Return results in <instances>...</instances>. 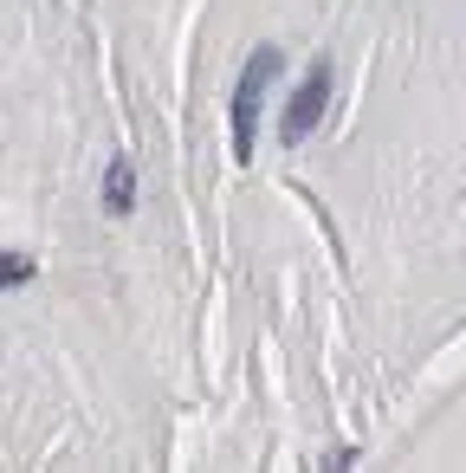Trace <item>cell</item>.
Wrapping results in <instances>:
<instances>
[{"label":"cell","mask_w":466,"mask_h":473,"mask_svg":"<svg viewBox=\"0 0 466 473\" xmlns=\"http://www.w3.org/2000/svg\"><path fill=\"white\" fill-rule=\"evenodd\" d=\"M285 72V52L279 46H259L253 59H246L240 85H233V162H253V124L266 110V85Z\"/></svg>","instance_id":"cell-1"},{"label":"cell","mask_w":466,"mask_h":473,"mask_svg":"<svg viewBox=\"0 0 466 473\" xmlns=\"http://www.w3.org/2000/svg\"><path fill=\"white\" fill-rule=\"evenodd\" d=\"M324 104H331V59H318L311 72H305V85L292 91V104H285V117H279V143L285 150H298L305 136L318 130V117H324Z\"/></svg>","instance_id":"cell-2"},{"label":"cell","mask_w":466,"mask_h":473,"mask_svg":"<svg viewBox=\"0 0 466 473\" xmlns=\"http://www.w3.org/2000/svg\"><path fill=\"white\" fill-rule=\"evenodd\" d=\"M136 208V162L111 156L104 162V214H130Z\"/></svg>","instance_id":"cell-3"},{"label":"cell","mask_w":466,"mask_h":473,"mask_svg":"<svg viewBox=\"0 0 466 473\" xmlns=\"http://www.w3.org/2000/svg\"><path fill=\"white\" fill-rule=\"evenodd\" d=\"M26 280H33V254H7V266H0V286H26Z\"/></svg>","instance_id":"cell-4"}]
</instances>
